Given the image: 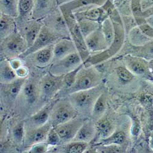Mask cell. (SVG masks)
<instances>
[{"instance_id": "6da1fadb", "label": "cell", "mask_w": 153, "mask_h": 153, "mask_svg": "<svg viewBox=\"0 0 153 153\" xmlns=\"http://www.w3.org/2000/svg\"><path fill=\"white\" fill-rule=\"evenodd\" d=\"M110 16H113L115 19L114 22L111 20L114 25V31H115L114 39L113 43L103 52L89 57L84 63H90L91 66L95 65L96 64L108 59L114 55H116L121 49L124 41V30L123 25H122L120 16H118L117 17L116 12H114V10Z\"/></svg>"}, {"instance_id": "7a4b0ae2", "label": "cell", "mask_w": 153, "mask_h": 153, "mask_svg": "<svg viewBox=\"0 0 153 153\" xmlns=\"http://www.w3.org/2000/svg\"><path fill=\"white\" fill-rule=\"evenodd\" d=\"M102 79L101 74L92 66H83L76 75L74 85L66 92L69 95L71 93L83 90H89L100 85Z\"/></svg>"}, {"instance_id": "3957f363", "label": "cell", "mask_w": 153, "mask_h": 153, "mask_svg": "<svg viewBox=\"0 0 153 153\" xmlns=\"http://www.w3.org/2000/svg\"><path fill=\"white\" fill-rule=\"evenodd\" d=\"M102 93V88L97 86L86 90L76 91L69 95V100L78 111L86 112L92 110L96 100Z\"/></svg>"}, {"instance_id": "277c9868", "label": "cell", "mask_w": 153, "mask_h": 153, "mask_svg": "<svg viewBox=\"0 0 153 153\" xmlns=\"http://www.w3.org/2000/svg\"><path fill=\"white\" fill-rule=\"evenodd\" d=\"M65 16L69 31L70 37L73 41L78 53L80 55L83 62L90 56L86 44L85 38L81 32L77 20L73 14H62Z\"/></svg>"}, {"instance_id": "5b68a950", "label": "cell", "mask_w": 153, "mask_h": 153, "mask_svg": "<svg viewBox=\"0 0 153 153\" xmlns=\"http://www.w3.org/2000/svg\"><path fill=\"white\" fill-rule=\"evenodd\" d=\"M27 49L24 37L17 31L1 41V53L10 59L20 56Z\"/></svg>"}, {"instance_id": "8992f818", "label": "cell", "mask_w": 153, "mask_h": 153, "mask_svg": "<svg viewBox=\"0 0 153 153\" xmlns=\"http://www.w3.org/2000/svg\"><path fill=\"white\" fill-rule=\"evenodd\" d=\"M62 37H63L52 28L46 26L44 24L34 44L25 51V52L22 54L20 56V58L22 59L27 58L38 50L48 45L55 44Z\"/></svg>"}, {"instance_id": "52a82bcc", "label": "cell", "mask_w": 153, "mask_h": 153, "mask_svg": "<svg viewBox=\"0 0 153 153\" xmlns=\"http://www.w3.org/2000/svg\"><path fill=\"white\" fill-rule=\"evenodd\" d=\"M78 112L69 100L60 101L53 105L49 121L55 127L76 118Z\"/></svg>"}, {"instance_id": "ba28073f", "label": "cell", "mask_w": 153, "mask_h": 153, "mask_svg": "<svg viewBox=\"0 0 153 153\" xmlns=\"http://www.w3.org/2000/svg\"><path fill=\"white\" fill-rule=\"evenodd\" d=\"M83 61L78 53L74 52L58 61L53 62L49 72L55 75H65L80 66Z\"/></svg>"}, {"instance_id": "9c48e42d", "label": "cell", "mask_w": 153, "mask_h": 153, "mask_svg": "<svg viewBox=\"0 0 153 153\" xmlns=\"http://www.w3.org/2000/svg\"><path fill=\"white\" fill-rule=\"evenodd\" d=\"M64 75H55L51 73L45 75L40 81V94L48 99L55 96L63 87Z\"/></svg>"}, {"instance_id": "30bf717a", "label": "cell", "mask_w": 153, "mask_h": 153, "mask_svg": "<svg viewBox=\"0 0 153 153\" xmlns=\"http://www.w3.org/2000/svg\"><path fill=\"white\" fill-rule=\"evenodd\" d=\"M84 120L75 118L68 122L61 124L53 128L61 138L62 143H68L74 140L82 126Z\"/></svg>"}, {"instance_id": "8fae6325", "label": "cell", "mask_w": 153, "mask_h": 153, "mask_svg": "<svg viewBox=\"0 0 153 153\" xmlns=\"http://www.w3.org/2000/svg\"><path fill=\"white\" fill-rule=\"evenodd\" d=\"M44 21V24L46 26L52 28L63 37H65V34L67 37H69V35H70L65 16L62 14L59 6L52 13L45 17Z\"/></svg>"}, {"instance_id": "7c38bea8", "label": "cell", "mask_w": 153, "mask_h": 153, "mask_svg": "<svg viewBox=\"0 0 153 153\" xmlns=\"http://www.w3.org/2000/svg\"><path fill=\"white\" fill-rule=\"evenodd\" d=\"M52 128V124L48 121L39 127L28 130L25 135V146L30 148L34 144L45 142L49 132Z\"/></svg>"}, {"instance_id": "4fadbf2b", "label": "cell", "mask_w": 153, "mask_h": 153, "mask_svg": "<svg viewBox=\"0 0 153 153\" xmlns=\"http://www.w3.org/2000/svg\"><path fill=\"white\" fill-rule=\"evenodd\" d=\"M85 42L90 53L103 52L108 47L105 36L102 31L101 25L85 37Z\"/></svg>"}, {"instance_id": "5bb4252c", "label": "cell", "mask_w": 153, "mask_h": 153, "mask_svg": "<svg viewBox=\"0 0 153 153\" xmlns=\"http://www.w3.org/2000/svg\"><path fill=\"white\" fill-rule=\"evenodd\" d=\"M73 14L76 20L86 19L99 23H102L106 19L110 17L102 6L77 11L74 12Z\"/></svg>"}, {"instance_id": "9a60e30c", "label": "cell", "mask_w": 153, "mask_h": 153, "mask_svg": "<svg viewBox=\"0 0 153 153\" xmlns=\"http://www.w3.org/2000/svg\"><path fill=\"white\" fill-rule=\"evenodd\" d=\"M76 52H77V50L71 38L69 37H62L54 44L53 62L58 61Z\"/></svg>"}, {"instance_id": "2e32d148", "label": "cell", "mask_w": 153, "mask_h": 153, "mask_svg": "<svg viewBox=\"0 0 153 153\" xmlns=\"http://www.w3.org/2000/svg\"><path fill=\"white\" fill-rule=\"evenodd\" d=\"M58 7L57 0H35L32 19L41 20Z\"/></svg>"}, {"instance_id": "e0dca14e", "label": "cell", "mask_w": 153, "mask_h": 153, "mask_svg": "<svg viewBox=\"0 0 153 153\" xmlns=\"http://www.w3.org/2000/svg\"><path fill=\"white\" fill-rule=\"evenodd\" d=\"M107 0H72L59 6L62 14H74L89 6H102Z\"/></svg>"}, {"instance_id": "ac0fdd59", "label": "cell", "mask_w": 153, "mask_h": 153, "mask_svg": "<svg viewBox=\"0 0 153 153\" xmlns=\"http://www.w3.org/2000/svg\"><path fill=\"white\" fill-rule=\"evenodd\" d=\"M43 25L44 23L41 20L34 19H31L23 25V36L27 42L28 48L34 44Z\"/></svg>"}, {"instance_id": "d6986e66", "label": "cell", "mask_w": 153, "mask_h": 153, "mask_svg": "<svg viewBox=\"0 0 153 153\" xmlns=\"http://www.w3.org/2000/svg\"><path fill=\"white\" fill-rule=\"evenodd\" d=\"M54 44L48 45L37 51L33 55V61L34 65L38 67H45L53 61Z\"/></svg>"}, {"instance_id": "ffe728a7", "label": "cell", "mask_w": 153, "mask_h": 153, "mask_svg": "<svg viewBox=\"0 0 153 153\" xmlns=\"http://www.w3.org/2000/svg\"><path fill=\"white\" fill-rule=\"evenodd\" d=\"M126 66L134 75H144L149 71L148 63L143 59L128 55L125 57Z\"/></svg>"}, {"instance_id": "44dd1931", "label": "cell", "mask_w": 153, "mask_h": 153, "mask_svg": "<svg viewBox=\"0 0 153 153\" xmlns=\"http://www.w3.org/2000/svg\"><path fill=\"white\" fill-rule=\"evenodd\" d=\"M96 134L95 123L90 120H86L83 121L82 126L72 141L83 142L89 143L93 140Z\"/></svg>"}, {"instance_id": "7402d4cb", "label": "cell", "mask_w": 153, "mask_h": 153, "mask_svg": "<svg viewBox=\"0 0 153 153\" xmlns=\"http://www.w3.org/2000/svg\"><path fill=\"white\" fill-rule=\"evenodd\" d=\"M35 0H19L18 16L16 22L20 23H24L32 19V14Z\"/></svg>"}, {"instance_id": "603a6c76", "label": "cell", "mask_w": 153, "mask_h": 153, "mask_svg": "<svg viewBox=\"0 0 153 153\" xmlns=\"http://www.w3.org/2000/svg\"><path fill=\"white\" fill-rule=\"evenodd\" d=\"M17 22L15 17L1 14L0 16V37L1 41L16 32Z\"/></svg>"}, {"instance_id": "cb8c5ba5", "label": "cell", "mask_w": 153, "mask_h": 153, "mask_svg": "<svg viewBox=\"0 0 153 153\" xmlns=\"http://www.w3.org/2000/svg\"><path fill=\"white\" fill-rule=\"evenodd\" d=\"M53 106V105L52 104L46 105L30 117L28 123H30L32 126L31 129L39 127L49 121Z\"/></svg>"}, {"instance_id": "d4e9b609", "label": "cell", "mask_w": 153, "mask_h": 153, "mask_svg": "<svg viewBox=\"0 0 153 153\" xmlns=\"http://www.w3.org/2000/svg\"><path fill=\"white\" fill-rule=\"evenodd\" d=\"M96 134L100 140L109 137L114 132V126L111 121L106 117L102 116L95 123Z\"/></svg>"}, {"instance_id": "484cf974", "label": "cell", "mask_w": 153, "mask_h": 153, "mask_svg": "<svg viewBox=\"0 0 153 153\" xmlns=\"http://www.w3.org/2000/svg\"><path fill=\"white\" fill-rule=\"evenodd\" d=\"M17 78L16 71L12 68L9 61L3 60L1 62V83H9Z\"/></svg>"}, {"instance_id": "4316f807", "label": "cell", "mask_w": 153, "mask_h": 153, "mask_svg": "<svg viewBox=\"0 0 153 153\" xmlns=\"http://www.w3.org/2000/svg\"><path fill=\"white\" fill-rule=\"evenodd\" d=\"M25 82H26V79L17 78L14 81L9 83L4 84L5 85V86L3 88L4 92L10 98L15 99L22 90Z\"/></svg>"}, {"instance_id": "83f0119b", "label": "cell", "mask_w": 153, "mask_h": 153, "mask_svg": "<svg viewBox=\"0 0 153 153\" xmlns=\"http://www.w3.org/2000/svg\"><path fill=\"white\" fill-rule=\"evenodd\" d=\"M23 93L27 101L30 104H34L40 94L39 87L33 82L25 83L23 87Z\"/></svg>"}, {"instance_id": "f1b7e54d", "label": "cell", "mask_w": 153, "mask_h": 153, "mask_svg": "<svg viewBox=\"0 0 153 153\" xmlns=\"http://www.w3.org/2000/svg\"><path fill=\"white\" fill-rule=\"evenodd\" d=\"M127 138L126 133L123 131H114L111 135L106 138L100 140L98 145L107 146L110 145H121L124 144Z\"/></svg>"}, {"instance_id": "f546056e", "label": "cell", "mask_w": 153, "mask_h": 153, "mask_svg": "<svg viewBox=\"0 0 153 153\" xmlns=\"http://www.w3.org/2000/svg\"><path fill=\"white\" fill-rule=\"evenodd\" d=\"M18 3L19 0H1V13L17 18L18 16Z\"/></svg>"}, {"instance_id": "4dcf8cb0", "label": "cell", "mask_w": 153, "mask_h": 153, "mask_svg": "<svg viewBox=\"0 0 153 153\" xmlns=\"http://www.w3.org/2000/svg\"><path fill=\"white\" fill-rule=\"evenodd\" d=\"M107 108V97L104 93H102L97 97L94 104L92 114L97 120L104 116V112Z\"/></svg>"}, {"instance_id": "1f68e13d", "label": "cell", "mask_w": 153, "mask_h": 153, "mask_svg": "<svg viewBox=\"0 0 153 153\" xmlns=\"http://www.w3.org/2000/svg\"><path fill=\"white\" fill-rule=\"evenodd\" d=\"M101 28L108 45V47L113 43L114 39V27L111 19L108 17L101 23ZM107 47V48H108Z\"/></svg>"}, {"instance_id": "d6a6232c", "label": "cell", "mask_w": 153, "mask_h": 153, "mask_svg": "<svg viewBox=\"0 0 153 153\" xmlns=\"http://www.w3.org/2000/svg\"><path fill=\"white\" fill-rule=\"evenodd\" d=\"M88 145V143L83 142L71 141L64 146L62 151L68 153H82L86 151Z\"/></svg>"}, {"instance_id": "836d02e7", "label": "cell", "mask_w": 153, "mask_h": 153, "mask_svg": "<svg viewBox=\"0 0 153 153\" xmlns=\"http://www.w3.org/2000/svg\"><path fill=\"white\" fill-rule=\"evenodd\" d=\"M77 20L80 29L85 38L100 27L99 23L86 19H79Z\"/></svg>"}, {"instance_id": "e575fe53", "label": "cell", "mask_w": 153, "mask_h": 153, "mask_svg": "<svg viewBox=\"0 0 153 153\" xmlns=\"http://www.w3.org/2000/svg\"><path fill=\"white\" fill-rule=\"evenodd\" d=\"M25 129H26V126H25V123L23 121L18 123L12 128V135L14 142L17 144L21 145L24 142L25 135H26Z\"/></svg>"}, {"instance_id": "d590c367", "label": "cell", "mask_w": 153, "mask_h": 153, "mask_svg": "<svg viewBox=\"0 0 153 153\" xmlns=\"http://www.w3.org/2000/svg\"><path fill=\"white\" fill-rule=\"evenodd\" d=\"M83 64L79 66V68H77L76 69L71 71L70 72L65 74L64 75L63 77V87L62 88V90H68V89H69L74 83L75 80H76V75H77V73L79 72V71L80 70V69L82 68V66H83Z\"/></svg>"}, {"instance_id": "8d00e7d4", "label": "cell", "mask_w": 153, "mask_h": 153, "mask_svg": "<svg viewBox=\"0 0 153 153\" xmlns=\"http://www.w3.org/2000/svg\"><path fill=\"white\" fill-rule=\"evenodd\" d=\"M116 73L120 80L124 83L131 82L135 76V75L131 72L126 66H120L116 69Z\"/></svg>"}, {"instance_id": "74e56055", "label": "cell", "mask_w": 153, "mask_h": 153, "mask_svg": "<svg viewBox=\"0 0 153 153\" xmlns=\"http://www.w3.org/2000/svg\"><path fill=\"white\" fill-rule=\"evenodd\" d=\"M45 142L50 146H56L61 144V140L55 129L53 128L49 132Z\"/></svg>"}, {"instance_id": "f35d334b", "label": "cell", "mask_w": 153, "mask_h": 153, "mask_svg": "<svg viewBox=\"0 0 153 153\" xmlns=\"http://www.w3.org/2000/svg\"><path fill=\"white\" fill-rule=\"evenodd\" d=\"M50 145H48L45 142L38 143L31 146L28 151L29 152L32 153H44L47 152L50 148Z\"/></svg>"}, {"instance_id": "ab89813d", "label": "cell", "mask_w": 153, "mask_h": 153, "mask_svg": "<svg viewBox=\"0 0 153 153\" xmlns=\"http://www.w3.org/2000/svg\"><path fill=\"white\" fill-rule=\"evenodd\" d=\"M101 146V149L99 150L100 152H122L120 145H110L107 146Z\"/></svg>"}, {"instance_id": "60d3db41", "label": "cell", "mask_w": 153, "mask_h": 153, "mask_svg": "<svg viewBox=\"0 0 153 153\" xmlns=\"http://www.w3.org/2000/svg\"><path fill=\"white\" fill-rule=\"evenodd\" d=\"M16 72L18 78L26 79L29 74V69L27 66L23 65L16 70Z\"/></svg>"}, {"instance_id": "b9f144b4", "label": "cell", "mask_w": 153, "mask_h": 153, "mask_svg": "<svg viewBox=\"0 0 153 153\" xmlns=\"http://www.w3.org/2000/svg\"><path fill=\"white\" fill-rule=\"evenodd\" d=\"M9 64L12 68L14 70H17L18 68L23 66V62H22V59L20 58H19L17 57L11 58L9 60Z\"/></svg>"}, {"instance_id": "7bdbcfd3", "label": "cell", "mask_w": 153, "mask_h": 153, "mask_svg": "<svg viewBox=\"0 0 153 153\" xmlns=\"http://www.w3.org/2000/svg\"><path fill=\"white\" fill-rule=\"evenodd\" d=\"M140 123L137 119L134 118V122H133V125L132 127V131H131L132 134L134 136L138 135L140 132Z\"/></svg>"}, {"instance_id": "ee69618b", "label": "cell", "mask_w": 153, "mask_h": 153, "mask_svg": "<svg viewBox=\"0 0 153 153\" xmlns=\"http://www.w3.org/2000/svg\"><path fill=\"white\" fill-rule=\"evenodd\" d=\"M71 1H72V0H57V3H58V6H59L63 4L68 3Z\"/></svg>"}, {"instance_id": "f6af8a7d", "label": "cell", "mask_w": 153, "mask_h": 153, "mask_svg": "<svg viewBox=\"0 0 153 153\" xmlns=\"http://www.w3.org/2000/svg\"><path fill=\"white\" fill-rule=\"evenodd\" d=\"M150 146L151 148L152 149H153V136L151 138V140H150Z\"/></svg>"}, {"instance_id": "bcb514c9", "label": "cell", "mask_w": 153, "mask_h": 153, "mask_svg": "<svg viewBox=\"0 0 153 153\" xmlns=\"http://www.w3.org/2000/svg\"><path fill=\"white\" fill-rule=\"evenodd\" d=\"M123 1H124V0H114V1H115V3H117V4H120Z\"/></svg>"}]
</instances>
